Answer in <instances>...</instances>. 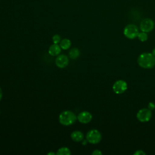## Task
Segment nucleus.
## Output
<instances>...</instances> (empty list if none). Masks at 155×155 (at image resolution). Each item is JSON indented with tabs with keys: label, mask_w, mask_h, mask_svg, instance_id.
Wrapping results in <instances>:
<instances>
[{
	"label": "nucleus",
	"mask_w": 155,
	"mask_h": 155,
	"mask_svg": "<svg viewBox=\"0 0 155 155\" xmlns=\"http://www.w3.org/2000/svg\"><path fill=\"white\" fill-rule=\"evenodd\" d=\"M71 46V41L68 39H63L60 42V47L63 50H68Z\"/></svg>",
	"instance_id": "obj_13"
},
{
	"label": "nucleus",
	"mask_w": 155,
	"mask_h": 155,
	"mask_svg": "<svg viewBox=\"0 0 155 155\" xmlns=\"http://www.w3.org/2000/svg\"><path fill=\"white\" fill-rule=\"evenodd\" d=\"M152 113L148 108H142L139 110L136 114L137 119L141 122H146L151 118Z\"/></svg>",
	"instance_id": "obj_5"
},
{
	"label": "nucleus",
	"mask_w": 155,
	"mask_h": 155,
	"mask_svg": "<svg viewBox=\"0 0 155 155\" xmlns=\"http://www.w3.org/2000/svg\"><path fill=\"white\" fill-rule=\"evenodd\" d=\"M86 139L88 142L92 144H96L101 142L102 139V134L96 129L90 130L86 135Z\"/></svg>",
	"instance_id": "obj_3"
},
{
	"label": "nucleus",
	"mask_w": 155,
	"mask_h": 155,
	"mask_svg": "<svg viewBox=\"0 0 155 155\" xmlns=\"http://www.w3.org/2000/svg\"><path fill=\"white\" fill-rule=\"evenodd\" d=\"M154 27V21L150 18H145L143 19L140 24V28L142 31L143 32H150Z\"/></svg>",
	"instance_id": "obj_6"
},
{
	"label": "nucleus",
	"mask_w": 155,
	"mask_h": 155,
	"mask_svg": "<svg viewBox=\"0 0 155 155\" xmlns=\"http://www.w3.org/2000/svg\"><path fill=\"white\" fill-rule=\"evenodd\" d=\"M148 108L150 109V110H154L155 108V104L153 102H150L148 104Z\"/></svg>",
	"instance_id": "obj_17"
},
{
	"label": "nucleus",
	"mask_w": 155,
	"mask_h": 155,
	"mask_svg": "<svg viewBox=\"0 0 155 155\" xmlns=\"http://www.w3.org/2000/svg\"><path fill=\"white\" fill-rule=\"evenodd\" d=\"M2 90H1V88L0 87V101L2 99Z\"/></svg>",
	"instance_id": "obj_20"
},
{
	"label": "nucleus",
	"mask_w": 155,
	"mask_h": 155,
	"mask_svg": "<svg viewBox=\"0 0 155 155\" xmlns=\"http://www.w3.org/2000/svg\"><path fill=\"white\" fill-rule=\"evenodd\" d=\"M145 154L146 153L145 152H143L142 150H137L134 153V154H136V155H143Z\"/></svg>",
	"instance_id": "obj_19"
},
{
	"label": "nucleus",
	"mask_w": 155,
	"mask_h": 155,
	"mask_svg": "<svg viewBox=\"0 0 155 155\" xmlns=\"http://www.w3.org/2000/svg\"><path fill=\"white\" fill-rule=\"evenodd\" d=\"M139 33V29L134 24H128L124 30V35L125 36L130 39H133L137 37Z\"/></svg>",
	"instance_id": "obj_4"
},
{
	"label": "nucleus",
	"mask_w": 155,
	"mask_h": 155,
	"mask_svg": "<svg viewBox=\"0 0 155 155\" xmlns=\"http://www.w3.org/2000/svg\"><path fill=\"white\" fill-rule=\"evenodd\" d=\"M52 39H53V42L54 44H58L61 42V36L59 35L56 34V35H53Z\"/></svg>",
	"instance_id": "obj_16"
},
{
	"label": "nucleus",
	"mask_w": 155,
	"mask_h": 155,
	"mask_svg": "<svg viewBox=\"0 0 155 155\" xmlns=\"http://www.w3.org/2000/svg\"><path fill=\"white\" fill-rule=\"evenodd\" d=\"M69 62V59L67 56L65 54H60L57 56L55 59V64L57 67L61 68L66 67Z\"/></svg>",
	"instance_id": "obj_8"
},
{
	"label": "nucleus",
	"mask_w": 155,
	"mask_h": 155,
	"mask_svg": "<svg viewBox=\"0 0 155 155\" xmlns=\"http://www.w3.org/2000/svg\"><path fill=\"white\" fill-rule=\"evenodd\" d=\"M137 63L143 68H152L155 65V56L148 52L143 53L138 57Z\"/></svg>",
	"instance_id": "obj_1"
},
{
	"label": "nucleus",
	"mask_w": 155,
	"mask_h": 155,
	"mask_svg": "<svg viewBox=\"0 0 155 155\" xmlns=\"http://www.w3.org/2000/svg\"><path fill=\"white\" fill-rule=\"evenodd\" d=\"M137 38L139 39V41H140L142 42H145L148 39V35L146 32L142 31V32L139 33V34L137 35Z\"/></svg>",
	"instance_id": "obj_15"
},
{
	"label": "nucleus",
	"mask_w": 155,
	"mask_h": 155,
	"mask_svg": "<svg viewBox=\"0 0 155 155\" xmlns=\"http://www.w3.org/2000/svg\"><path fill=\"white\" fill-rule=\"evenodd\" d=\"M88 141L86 140H83V142H82V144L83 145H85L86 143H87V142Z\"/></svg>",
	"instance_id": "obj_23"
},
{
	"label": "nucleus",
	"mask_w": 155,
	"mask_h": 155,
	"mask_svg": "<svg viewBox=\"0 0 155 155\" xmlns=\"http://www.w3.org/2000/svg\"><path fill=\"white\" fill-rule=\"evenodd\" d=\"M61 48L60 45H59L58 44H53L49 47L48 53L50 55L53 56H58L61 53Z\"/></svg>",
	"instance_id": "obj_10"
},
{
	"label": "nucleus",
	"mask_w": 155,
	"mask_h": 155,
	"mask_svg": "<svg viewBox=\"0 0 155 155\" xmlns=\"http://www.w3.org/2000/svg\"><path fill=\"white\" fill-rule=\"evenodd\" d=\"M154 56H155V48H153V50H152V53H151Z\"/></svg>",
	"instance_id": "obj_22"
},
{
	"label": "nucleus",
	"mask_w": 155,
	"mask_h": 155,
	"mask_svg": "<svg viewBox=\"0 0 155 155\" xmlns=\"http://www.w3.org/2000/svg\"><path fill=\"white\" fill-rule=\"evenodd\" d=\"M57 155H70L71 154L70 150L67 147H61L58 149Z\"/></svg>",
	"instance_id": "obj_14"
},
{
	"label": "nucleus",
	"mask_w": 155,
	"mask_h": 155,
	"mask_svg": "<svg viewBox=\"0 0 155 155\" xmlns=\"http://www.w3.org/2000/svg\"><path fill=\"white\" fill-rule=\"evenodd\" d=\"M71 138L73 141L78 142L83 140L84 138V136L81 131L77 130V131H74L71 133Z\"/></svg>",
	"instance_id": "obj_11"
},
{
	"label": "nucleus",
	"mask_w": 155,
	"mask_h": 155,
	"mask_svg": "<svg viewBox=\"0 0 155 155\" xmlns=\"http://www.w3.org/2000/svg\"><path fill=\"white\" fill-rule=\"evenodd\" d=\"M77 119V116L71 111L66 110L62 111L59 116V121L61 124L65 126L74 124Z\"/></svg>",
	"instance_id": "obj_2"
},
{
	"label": "nucleus",
	"mask_w": 155,
	"mask_h": 155,
	"mask_svg": "<svg viewBox=\"0 0 155 155\" xmlns=\"http://www.w3.org/2000/svg\"><path fill=\"white\" fill-rule=\"evenodd\" d=\"M77 119L82 124H87L91 120L92 114L88 111H84L78 115Z\"/></svg>",
	"instance_id": "obj_9"
},
{
	"label": "nucleus",
	"mask_w": 155,
	"mask_h": 155,
	"mask_svg": "<svg viewBox=\"0 0 155 155\" xmlns=\"http://www.w3.org/2000/svg\"><path fill=\"white\" fill-rule=\"evenodd\" d=\"M127 89V84L124 80H117L113 85V90L116 94H122L124 93Z\"/></svg>",
	"instance_id": "obj_7"
},
{
	"label": "nucleus",
	"mask_w": 155,
	"mask_h": 155,
	"mask_svg": "<svg viewBox=\"0 0 155 155\" xmlns=\"http://www.w3.org/2000/svg\"><path fill=\"white\" fill-rule=\"evenodd\" d=\"M48 155H50V154H53V155H56V154L55 153H53V152H50V153H47Z\"/></svg>",
	"instance_id": "obj_21"
},
{
	"label": "nucleus",
	"mask_w": 155,
	"mask_h": 155,
	"mask_svg": "<svg viewBox=\"0 0 155 155\" xmlns=\"http://www.w3.org/2000/svg\"><path fill=\"white\" fill-rule=\"evenodd\" d=\"M70 58L72 59H77L80 55V51L78 48H73L70 50L68 53Z\"/></svg>",
	"instance_id": "obj_12"
},
{
	"label": "nucleus",
	"mask_w": 155,
	"mask_h": 155,
	"mask_svg": "<svg viewBox=\"0 0 155 155\" xmlns=\"http://www.w3.org/2000/svg\"><path fill=\"white\" fill-rule=\"evenodd\" d=\"M93 155H101L102 153V152L100 151V150H94L93 152H92V153H91Z\"/></svg>",
	"instance_id": "obj_18"
}]
</instances>
